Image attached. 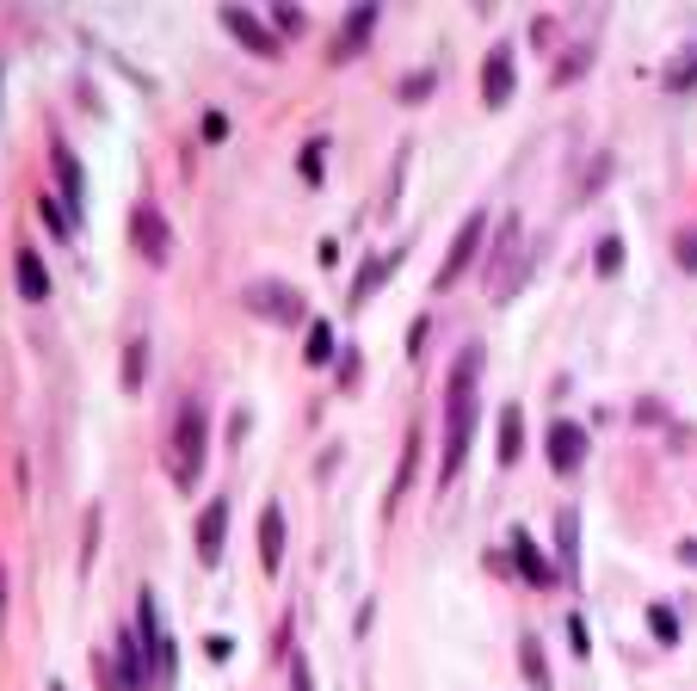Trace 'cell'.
<instances>
[{"label": "cell", "instance_id": "1", "mask_svg": "<svg viewBox=\"0 0 697 691\" xmlns=\"http://www.w3.org/2000/svg\"><path fill=\"white\" fill-rule=\"evenodd\" d=\"M475 371H482V352H463V365L451 371V389H445V469L438 476H457L463 457H469V432H475Z\"/></svg>", "mask_w": 697, "mask_h": 691}, {"label": "cell", "instance_id": "2", "mask_svg": "<svg viewBox=\"0 0 697 691\" xmlns=\"http://www.w3.org/2000/svg\"><path fill=\"white\" fill-rule=\"evenodd\" d=\"M204 451H210V426H204V402H186L173 420V482L192 488L198 469H204Z\"/></svg>", "mask_w": 697, "mask_h": 691}, {"label": "cell", "instance_id": "3", "mask_svg": "<svg viewBox=\"0 0 697 691\" xmlns=\"http://www.w3.org/2000/svg\"><path fill=\"white\" fill-rule=\"evenodd\" d=\"M247 309L253 315H266V321H303V290L297 284H284V278H260V284H247Z\"/></svg>", "mask_w": 697, "mask_h": 691}, {"label": "cell", "instance_id": "4", "mask_svg": "<svg viewBox=\"0 0 697 691\" xmlns=\"http://www.w3.org/2000/svg\"><path fill=\"white\" fill-rule=\"evenodd\" d=\"M130 241H136V253H142L149 266H167L173 229H167V216H161L155 204H136V210H130Z\"/></svg>", "mask_w": 697, "mask_h": 691}, {"label": "cell", "instance_id": "5", "mask_svg": "<svg viewBox=\"0 0 697 691\" xmlns=\"http://www.w3.org/2000/svg\"><path fill=\"white\" fill-rule=\"evenodd\" d=\"M482 235H488V210H475L469 223L457 229V241H451V260L438 266V278H432V290H451L469 266H475V253H482Z\"/></svg>", "mask_w": 697, "mask_h": 691}, {"label": "cell", "instance_id": "6", "mask_svg": "<svg viewBox=\"0 0 697 691\" xmlns=\"http://www.w3.org/2000/svg\"><path fill=\"white\" fill-rule=\"evenodd\" d=\"M543 445H549V469H556V476H574V469L586 463V426L580 420H556Z\"/></svg>", "mask_w": 697, "mask_h": 691}, {"label": "cell", "instance_id": "7", "mask_svg": "<svg viewBox=\"0 0 697 691\" xmlns=\"http://www.w3.org/2000/svg\"><path fill=\"white\" fill-rule=\"evenodd\" d=\"M482 99L488 105H506L512 99V44H494L488 62H482Z\"/></svg>", "mask_w": 697, "mask_h": 691}, {"label": "cell", "instance_id": "8", "mask_svg": "<svg viewBox=\"0 0 697 691\" xmlns=\"http://www.w3.org/2000/svg\"><path fill=\"white\" fill-rule=\"evenodd\" d=\"M223 25L235 31V38L253 50V56H278V31H266L253 13H241V7H223Z\"/></svg>", "mask_w": 697, "mask_h": 691}, {"label": "cell", "instance_id": "9", "mask_svg": "<svg viewBox=\"0 0 697 691\" xmlns=\"http://www.w3.org/2000/svg\"><path fill=\"white\" fill-rule=\"evenodd\" d=\"M223 531H229V500H210L204 519H198V556H204V562L223 556Z\"/></svg>", "mask_w": 697, "mask_h": 691}, {"label": "cell", "instance_id": "10", "mask_svg": "<svg viewBox=\"0 0 697 691\" xmlns=\"http://www.w3.org/2000/svg\"><path fill=\"white\" fill-rule=\"evenodd\" d=\"M56 179H62V192H68V216L81 210V192H87V179H81V161H75V149H68V142H56Z\"/></svg>", "mask_w": 697, "mask_h": 691}, {"label": "cell", "instance_id": "11", "mask_svg": "<svg viewBox=\"0 0 697 691\" xmlns=\"http://www.w3.org/2000/svg\"><path fill=\"white\" fill-rule=\"evenodd\" d=\"M260 562L266 568L284 562V506H266V513H260Z\"/></svg>", "mask_w": 697, "mask_h": 691}, {"label": "cell", "instance_id": "12", "mask_svg": "<svg viewBox=\"0 0 697 691\" xmlns=\"http://www.w3.org/2000/svg\"><path fill=\"white\" fill-rule=\"evenodd\" d=\"M371 25H377V7H358V13L340 25V38H334V62H346V56H352L364 38H371Z\"/></svg>", "mask_w": 697, "mask_h": 691}, {"label": "cell", "instance_id": "13", "mask_svg": "<svg viewBox=\"0 0 697 691\" xmlns=\"http://www.w3.org/2000/svg\"><path fill=\"white\" fill-rule=\"evenodd\" d=\"M395 266H401V253H377V260H371V266H364V272L352 278V309H358V303H371V290H377V284H383Z\"/></svg>", "mask_w": 697, "mask_h": 691}, {"label": "cell", "instance_id": "14", "mask_svg": "<svg viewBox=\"0 0 697 691\" xmlns=\"http://www.w3.org/2000/svg\"><path fill=\"white\" fill-rule=\"evenodd\" d=\"M19 290H25V303H44L50 297V278L38 266V253H19Z\"/></svg>", "mask_w": 697, "mask_h": 691}, {"label": "cell", "instance_id": "15", "mask_svg": "<svg viewBox=\"0 0 697 691\" xmlns=\"http://www.w3.org/2000/svg\"><path fill=\"white\" fill-rule=\"evenodd\" d=\"M519 445H525V414L506 408L500 414V463H519Z\"/></svg>", "mask_w": 697, "mask_h": 691}, {"label": "cell", "instance_id": "16", "mask_svg": "<svg viewBox=\"0 0 697 691\" xmlns=\"http://www.w3.org/2000/svg\"><path fill=\"white\" fill-rule=\"evenodd\" d=\"M512 556H519V568H525V580H537V587H543V580H549V562L537 556V543H531L525 531H512Z\"/></svg>", "mask_w": 697, "mask_h": 691}, {"label": "cell", "instance_id": "17", "mask_svg": "<svg viewBox=\"0 0 697 691\" xmlns=\"http://www.w3.org/2000/svg\"><path fill=\"white\" fill-rule=\"evenodd\" d=\"M574 537H580V519H574V513H562V519H556V543H562V574H568V580L580 574V550H574Z\"/></svg>", "mask_w": 697, "mask_h": 691}, {"label": "cell", "instance_id": "18", "mask_svg": "<svg viewBox=\"0 0 697 691\" xmlns=\"http://www.w3.org/2000/svg\"><path fill=\"white\" fill-rule=\"evenodd\" d=\"M519 667H525V679H531L537 691H549V667H543V648H537V636H525V648H519Z\"/></svg>", "mask_w": 697, "mask_h": 691}, {"label": "cell", "instance_id": "19", "mask_svg": "<svg viewBox=\"0 0 697 691\" xmlns=\"http://www.w3.org/2000/svg\"><path fill=\"white\" fill-rule=\"evenodd\" d=\"M309 365H327V358H334V327H327V321H309Z\"/></svg>", "mask_w": 697, "mask_h": 691}, {"label": "cell", "instance_id": "20", "mask_svg": "<svg viewBox=\"0 0 697 691\" xmlns=\"http://www.w3.org/2000/svg\"><path fill=\"white\" fill-rule=\"evenodd\" d=\"M142 371H149V340H130V352H124V389H142Z\"/></svg>", "mask_w": 697, "mask_h": 691}, {"label": "cell", "instance_id": "21", "mask_svg": "<svg viewBox=\"0 0 697 691\" xmlns=\"http://www.w3.org/2000/svg\"><path fill=\"white\" fill-rule=\"evenodd\" d=\"M38 216H44V223H50L56 235H68V229H75V216H68V210H62L56 198H38Z\"/></svg>", "mask_w": 697, "mask_h": 691}, {"label": "cell", "instance_id": "22", "mask_svg": "<svg viewBox=\"0 0 697 691\" xmlns=\"http://www.w3.org/2000/svg\"><path fill=\"white\" fill-rule=\"evenodd\" d=\"M648 624H654V636H660V642H679V617H673L667 605H654V611H648Z\"/></svg>", "mask_w": 697, "mask_h": 691}, {"label": "cell", "instance_id": "23", "mask_svg": "<svg viewBox=\"0 0 697 691\" xmlns=\"http://www.w3.org/2000/svg\"><path fill=\"white\" fill-rule=\"evenodd\" d=\"M617 266H623V241L605 235V241H599V272H617Z\"/></svg>", "mask_w": 697, "mask_h": 691}, {"label": "cell", "instance_id": "24", "mask_svg": "<svg viewBox=\"0 0 697 691\" xmlns=\"http://www.w3.org/2000/svg\"><path fill=\"white\" fill-rule=\"evenodd\" d=\"M679 266H685V272H697V229H685V235H679Z\"/></svg>", "mask_w": 697, "mask_h": 691}, {"label": "cell", "instance_id": "25", "mask_svg": "<svg viewBox=\"0 0 697 691\" xmlns=\"http://www.w3.org/2000/svg\"><path fill=\"white\" fill-rule=\"evenodd\" d=\"M432 93V75H414V81H401V99H426Z\"/></svg>", "mask_w": 697, "mask_h": 691}, {"label": "cell", "instance_id": "26", "mask_svg": "<svg viewBox=\"0 0 697 691\" xmlns=\"http://www.w3.org/2000/svg\"><path fill=\"white\" fill-rule=\"evenodd\" d=\"M303 173L321 179V142H309V149H303Z\"/></svg>", "mask_w": 697, "mask_h": 691}, {"label": "cell", "instance_id": "27", "mask_svg": "<svg viewBox=\"0 0 697 691\" xmlns=\"http://www.w3.org/2000/svg\"><path fill=\"white\" fill-rule=\"evenodd\" d=\"M204 136H210V142H216V136H229V118H223V112H210V118H204Z\"/></svg>", "mask_w": 697, "mask_h": 691}, {"label": "cell", "instance_id": "28", "mask_svg": "<svg viewBox=\"0 0 697 691\" xmlns=\"http://www.w3.org/2000/svg\"><path fill=\"white\" fill-rule=\"evenodd\" d=\"M568 636H574V654L586 661V624H580V617H568Z\"/></svg>", "mask_w": 697, "mask_h": 691}, {"label": "cell", "instance_id": "29", "mask_svg": "<svg viewBox=\"0 0 697 691\" xmlns=\"http://www.w3.org/2000/svg\"><path fill=\"white\" fill-rule=\"evenodd\" d=\"M290 679H297V691H315V685H309V667H303V661H297V673H290Z\"/></svg>", "mask_w": 697, "mask_h": 691}, {"label": "cell", "instance_id": "30", "mask_svg": "<svg viewBox=\"0 0 697 691\" xmlns=\"http://www.w3.org/2000/svg\"><path fill=\"white\" fill-rule=\"evenodd\" d=\"M50 691H62V679H56V685H50Z\"/></svg>", "mask_w": 697, "mask_h": 691}]
</instances>
